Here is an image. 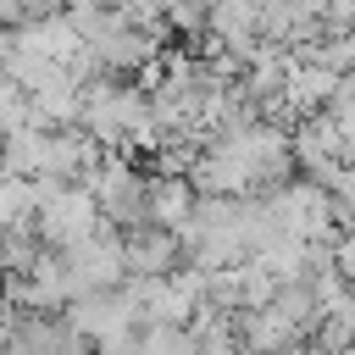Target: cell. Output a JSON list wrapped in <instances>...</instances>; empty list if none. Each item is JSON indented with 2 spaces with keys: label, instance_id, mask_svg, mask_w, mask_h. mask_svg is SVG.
I'll return each instance as SVG.
<instances>
[{
  "label": "cell",
  "instance_id": "cell-1",
  "mask_svg": "<svg viewBox=\"0 0 355 355\" xmlns=\"http://www.w3.org/2000/svg\"><path fill=\"white\" fill-rule=\"evenodd\" d=\"M122 233L116 227H94L83 244L72 250H55L61 255V272H67V300H83V294H105V288H122Z\"/></svg>",
  "mask_w": 355,
  "mask_h": 355
},
{
  "label": "cell",
  "instance_id": "cell-3",
  "mask_svg": "<svg viewBox=\"0 0 355 355\" xmlns=\"http://www.w3.org/2000/svg\"><path fill=\"white\" fill-rule=\"evenodd\" d=\"M61 322H67L72 333L94 338V344H100V338H116V333H139V316H133V305H128L116 288L67 300V305H61Z\"/></svg>",
  "mask_w": 355,
  "mask_h": 355
},
{
  "label": "cell",
  "instance_id": "cell-7",
  "mask_svg": "<svg viewBox=\"0 0 355 355\" xmlns=\"http://www.w3.org/2000/svg\"><path fill=\"white\" fill-rule=\"evenodd\" d=\"M139 355H194L189 327H139Z\"/></svg>",
  "mask_w": 355,
  "mask_h": 355
},
{
  "label": "cell",
  "instance_id": "cell-11",
  "mask_svg": "<svg viewBox=\"0 0 355 355\" xmlns=\"http://www.w3.org/2000/svg\"><path fill=\"white\" fill-rule=\"evenodd\" d=\"M338 355H355V344H349V349H338Z\"/></svg>",
  "mask_w": 355,
  "mask_h": 355
},
{
  "label": "cell",
  "instance_id": "cell-10",
  "mask_svg": "<svg viewBox=\"0 0 355 355\" xmlns=\"http://www.w3.org/2000/svg\"><path fill=\"white\" fill-rule=\"evenodd\" d=\"M94 355H139V333H116V338H100Z\"/></svg>",
  "mask_w": 355,
  "mask_h": 355
},
{
  "label": "cell",
  "instance_id": "cell-2",
  "mask_svg": "<svg viewBox=\"0 0 355 355\" xmlns=\"http://www.w3.org/2000/svg\"><path fill=\"white\" fill-rule=\"evenodd\" d=\"M94 227H100V205H94V194L78 189V183L55 189V194L33 211V233H39L44 250H72V244H83Z\"/></svg>",
  "mask_w": 355,
  "mask_h": 355
},
{
  "label": "cell",
  "instance_id": "cell-8",
  "mask_svg": "<svg viewBox=\"0 0 355 355\" xmlns=\"http://www.w3.org/2000/svg\"><path fill=\"white\" fill-rule=\"evenodd\" d=\"M327 272H338L344 283H355V233H338L327 244Z\"/></svg>",
  "mask_w": 355,
  "mask_h": 355
},
{
  "label": "cell",
  "instance_id": "cell-5",
  "mask_svg": "<svg viewBox=\"0 0 355 355\" xmlns=\"http://www.w3.org/2000/svg\"><path fill=\"white\" fill-rule=\"evenodd\" d=\"M194 211V189L183 172H150V189H144V222L150 227H178L189 222Z\"/></svg>",
  "mask_w": 355,
  "mask_h": 355
},
{
  "label": "cell",
  "instance_id": "cell-4",
  "mask_svg": "<svg viewBox=\"0 0 355 355\" xmlns=\"http://www.w3.org/2000/svg\"><path fill=\"white\" fill-rule=\"evenodd\" d=\"M122 272L128 277H172L183 266V244L172 227H133L122 233Z\"/></svg>",
  "mask_w": 355,
  "mask_h": 355
},
{
  "label": "cell",
  "instance_id": "cell-9",
  "mask_svg": "<svg viewBox=\"0 0 355 355\" xmlns=\"http://www.w3.org/2000/svg\"><path fill=\"white\" fill-rule=\"evenodd\" d=\"M55 355H94V338H83V333H72V327L61 322V333H55Z\"/></svg>",
  "mask_w": 355,
  "mask_h": 355
},
{
  "label": "cell",
  "instance_id": "cell-6",
  "mask_svg": "<svg viewBox=\"0 0 355 355\" xmlns=\"http://www.w3.org/2000/svg\"><path fill=\"white\" fill-rule=\"evenodd\" d=\"M39 233L33 227H6L0 233V277H22L33 261H39Z\"/></svg>",
  "mask_w": 355,
  "mask_h": 355
}]
</instances>
